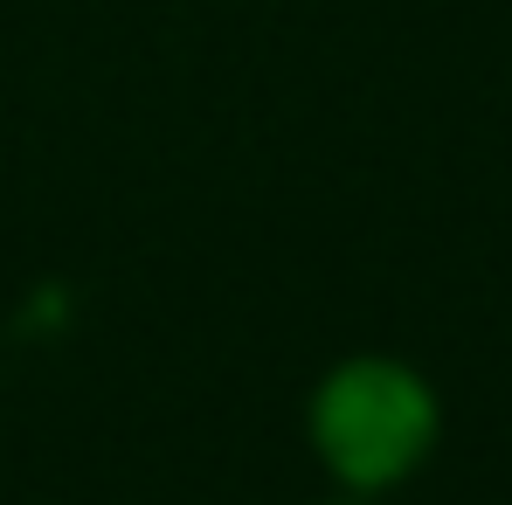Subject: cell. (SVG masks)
<instances>
[{
    "label": "cell",
    "mask_w": 512,
    "mask_h": 505,
    "mask_svg": "<svg viewBox=\"0 0 512 505\" xmlns=\"http://www.w3.org/2000/svg\"><path fill=\"white\" fill-rule=\"evenodd\" d=\"M312 429H319V450H326V464L340 478H353V485H388V478H402L429 450L436 409H429V388L409 367L353 360V367H340L319 388Z\"/></svg>",
    "instance_id": "obj_1"
}]
</instances>
